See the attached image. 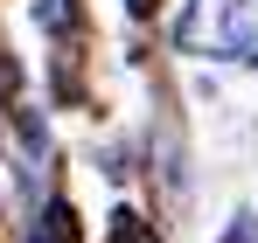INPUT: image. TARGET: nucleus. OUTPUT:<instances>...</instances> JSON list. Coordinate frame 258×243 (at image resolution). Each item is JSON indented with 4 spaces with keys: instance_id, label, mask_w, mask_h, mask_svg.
<instances>
[{
    "instance_id": "1",
    "label": "nucleus",
    "mask_w": 258,
    "mask_h": 243,
    "mask_svg": "<svg viewBox=\"0 0 258 243\" xmlns=\"http://www.w3.org/2000/svg\"><path fill=\"white\" fill-rule=\"evenodd\" d=\"M174 42L188 56L258 63V0H188V14L174 21Z\"/></svg>"
},
{
    "instance_id": "2",
    "label": "nucleus",
    "mask_w": 258,
    "mask_h": 243,
    "mask_svg": "<svg viewBox=\"0 0 258 243\" xmlns=\"http://www.w3.org/2000/svg\"><path fill=\"white\" fill-rule=\"evenodd\" d=\"M112 243H154V236H147L140 215H119V222H112Z\"/></svg>"
},
{
    "instance_id": "3",
    "label": "nucleus",
    "mask_w": 258,
    "mask_h": 243,
    "mask_svg": "<svg viewBox=\"0 0 258 243\" xmlns=\"http://www.w3.org/2000/svg\"><path fill=\"white\" fill-rule=\"evenodd\" d=\"M126 7H133V14H154V0H126Z\"/></svg>"
}]
</instances>
